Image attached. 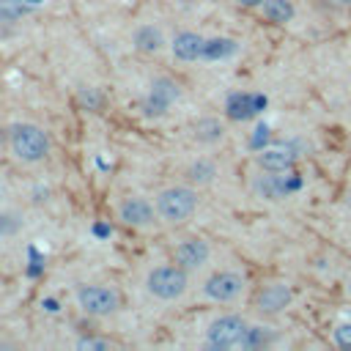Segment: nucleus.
I'll return each mask as SVG.
<instances>
[{
	"label": "nucleus",
	"mask_w": 351,
	"mask_h": 351,
	"mask_svg": "<svg viewBox=\"0 0 351 351\" xmlns=\"http://www.w3.org/2000/svg\"><path fill=\"white\" fill-rule=\"evenodd\" d=\"M8 143H11V151L19 162H41L47 154H49V137L41 126H33V123H14L11 126V134H8Z\"/></svg>",
	"instance_id": "1"
},
{
	"label": "nucleus",
	"mask_w": 351,
	"mask_h": 351,
	"mask_svg": "<svg viewBox=\"0 0 351 351\" xmlns=\"http://www.w3.org/2000/svg\"><path fill=\"white\" fill-rule=\"evenodd\" d=\"M197 195L189 186H167L156 195V214L167 222H184L195 214Z\"/></svg>",
	"instance_id": "2"
},
{
	"label": "nucleus",
	"mask_w": 351,
	"mask_h": 351,
	"mask_svg": "<svg viewBox=\"0 0 351 351\" xmlns=\"http://www.w3.org/2000/svg\"><path fill=\"white\" fill-rule=\"evenodd\" d=\"M145 288L151 296L162 299V302H170V299H178L184 291H186V269H181L178 263H165V266H154L145 277Z\"/></svg>",
	"instance_id": "3"
},
{
	"label": "nucleus",
	"mask_w": 351,
	"mask_h": 351,
	"mask_svg": "<svg viewBox=\"0 0 351 351\" xmlns=\"http://www.w3.org/2000/svg\"><path fill=\"white\" fill-rule=\"evenodd\" d=\"M244 335H247V324H244L241 315H219V318H214V321L208 324V329H206V343H208L211 348L225 351V348L241 346Z\"/></svg>",
	"instance_id": "4"
},
{
	"label": "nucleus",
	"mask_w": 351,
	"mask_h": 351,
	"mask_svg": "<svg viewBox=\"0 0 351 351\" xmlns=\"http://www.w3.org/2000/svg\"><path fill=\"white\" fill-rule=\"evenodd\" d=\"M77 302L93 318H107L121 307V296L107 285H82L77 291Z\"/></svg>",
	"instance_id": "5"
},
{
	"label": "nucleus",
	"mask_w": 351,
	"mask_h": 351,
	"mask_svg": "<svg viewBox=\"0 0 351 351\" xmlns=\"http://www.w3.org/2000/svg\"><path fill=\"white\" fill-rule=\"evenodd\" d=\"M255 162H258V167L263 173H285V170L293 167L296 151H293L291 143H274V145L261 148L258 156H255Z\"/></svg>",
	"instance_id": "6"
},
{
	"label": "nucleus",
	"mask_w": 351,
	"mask_h": 351,
	"mask_svg": "<svg viewBox=\"0 0 351 351\" xmlns=\"http://www.w3.org/2000/svg\"><path fill=\"white\" fill-rule=\"evenodd\" d=\"M244 280L236 271H214L206 282H203V293L214 302H230L241 293Z\"/></svg>",
	"instance_id": "7"
},
{
	"label": "nucleus",
	"mask_w": 351,
	"mask_h": 351,
	"mask_svg": "<svg viewBox=\"0 0 351 351\" xmlns=\"http://www.w3.org/2000/svg\"><path fill=\"white\" fill-rule=\"evenodd\" d=\"M176 96H178V85L173 80L159 77V80L151 82V90H148V96L143 101V112L151 115V118L154 115H162V112L170 110V104L176 101Z\"/></svg>",
	"instance_id": "8"
},
{
	"label": "nucleus",
	"mask_w": 351,
	"mask_h": 351,
	"mask_svg": "<svg viewBox=\"0 0 351 351\" xmlns=\"http://www.w3.org/2000/svg\"><path fill=\"white\" fill-rule=\"evenodd\" d=\"M121 219L132 228H148L156 219V203H148L145 197H126L121 203Z\"/></svg>",
	"instance_id": "9"
},
{
	"label": "nucleus",
	"mask_w": 351,
	"mask_h": 351,
	"mask_svg": "<svg viewBox=\"0 0 351 351\" xmlns=\"http://www.w3.org/2000/svg\"><path fill=\"white\" fill-rule=\"evenodd\" d=\"M173 258H176V263H178L181 269H186V271L200 269V266L208 261V244H206L203 239H186V241H181V244L176 247Z\"/></svg>",
	"instance_id": "10"
},
{
	"label": "nucleus",
	"mask_w": 351,
	"mask_h": 351,
	"mask_svg": "<svg viewBox=\"0 0 351 351\" xmlns=\"http://www.w3.org/2000/svg\"><path fill=\"white\" fill-rule=\"evenodd\" d=\"M255 304H258L261 313L274 315V313H280V310H285V307L291 304V291H288L282 282H269V285H263V288L258 291Z\"/></svg>",
	"instance_id": "11"
},
{
	"label": "nucleus",
	"mask_w": 351,
	"mask_h": 351,
	"mask_svg": "<svg viewBox=\"0 0 351 351\" xmlns=\"http://www.w3.org/2000/svg\"><path fill=\"white\" fill-rule=\"evenodd\" d=\"M170 49L178 60L184 63H195V60H203V52H206V38L197 36V33H178L173 41H170Z\"/></svg>",
	"instance_id": "12"
},
{
	"label": "nucleus",
	"mask_w": 351,
	"mask_h": 351,
	"mask_svg": "<svg viewBox=\"0 0 351 351\" xmlns=\"http://www.w3.org/2000/svg\"><path fill=\"white\" fill-rule=\"evenodd\" d=\"M261 107H263V99L261 96H252V93H230L228 99H225V112L233 118V121H247V118H252L255 112H261Z\"/></svg>",
	"instance_id": "13"
},
{
	"label": "nucleus",
	"mask_w": 351,
	"mask_h": 351,
	"mask_svg": "<svg viewBox=\"0 0 351 351\" xmlns=\"http://www.w3.org/2000/svg\"><path fill=\"white\" fill-rule=\"evenodd\" d=\"M162 44H165V36L159 33V27L143 25L134 30V47L140 52H156V49H162Z\"/></svg>",
	"instance_id": "14"
},
{
	"label": "nucleus",
	"mask_w": 351,
	"mask_h": 351,
	"mask_svg": "<svg viewBox=\"0 0 351 351\" xmlns=\"http://www.w3.org/2000/svg\"><path fill=\"white\" fill-rule=\"evenodd\" d=\"M236 49H239V44H236L233 38H225V36L206 38V52H203V60H222V58H230Z\"/></svg>",
	"instance_id": "15"
},
{
	"label": "nucleus",
	"mask_w": 351,
	"mask_h": 351,
	"mask_svg": "<svg viewBox=\"0 0 351 351\" xmlns=\"http://www.w3.org/2000/svg\"><path fill=\"white\" fill-rule=\"evenodd\" d=\"M192 132H195V140H197V143H217V140H222L225 126H222V121H217V118H200V121L192 126Z\"/></svg>",
	"instance_id": "16"
},
{
	"label": "nucleus",
	"mask_w": 351,
	"mask_h": 351,
	"mask_svg": "<svg viewBox=\"0 0 351 351\" xmlns=\"http://www.w3.org/2000/svg\"><path fill=\"white\" fill-rule=\"evenodd\" d=\"M261 8L266 14V19L277 22V25H285L293 19V3L291 0H263Z\"/></svg>",
	"instance_id": "17"
},
{
	"label": "nucleus",
	"mask_w": 351,
	"mask_h": 351,
	"mask_svg": "<svg viewBox=\"0 0 351 351\" xmlns=\"http://www.w3.org/2000/svg\"><path fill=\"white\" fill-rule=\"evenodd\" d=\"M44 0H0V16L3 19H19L27 11H33Z\"/></svg>",
	"instance_id": "18"
},
{
	"label": "nucleus",
	"mask_w": 351,
	"mask_h": 351,
	"mask_svg": "<svg viewBox=\"0 0 351 351\" xmlns=\"http://www.w3.org/2000/svg\"><path fill=\"white\" fill-rule=\"evenodd\" d=\"M186 176L192 178V181H197V184H208L211 178H214V165L211 162H195L189 170H186Z\"/></svg>",
	"instance_id": "19"
},
{
	"label": "nucleus",
	"mask_w": 351,
	"mask_h": 351,
	"mask_svg": "<svg viewBox=\"0 0 351 351\" xmlns=\"http://www.w3.org/2000/svg\"><path fill=\"white\" fill-rule=\"evenodd\" d=\"M19 228H22V219H19V217H14V214H8V211H0V239L19 233Z\"/></svg>",
	"instance_id": "20"
},
{
	"label": "nucleus",
	"mask_w": 351,
	"mask_h": 351,
	"mask_svg": "<svg viewBox=\"0 0 351 351\" xmlns=\"http://www.w3.org/2000/svg\"><path fill=\"white\" fill-rule=\"evenodd\" d=\"M335 343L340 348H351V324H337L335 326Z\"/></svg>",
	"instance_id": "21"
},
{
	"label": "nucleus",
	"mask_w": 351,
	"mask_h": 351,
	"mask_svg": "<svg viewBox=\"0 0 351 351\" xmlns=\"http://www.w3.org/2000/svg\"><path fill=\"white\" fill-rule=\"evenodd\" d=\"M244 8H261L263 5V0H239Z\"/></svg>",
	"instance_id": "22"
},
{
	"label": "nucleus",
	"mask_w": 351,
	"mask_h": 351,
	"mask_svg": "<svg viewBox=\"0 0 351 351\" xmlns=\"http://www.w3.org/2000/svg\"><path fill=\"white\" fill-rule=\"evenodd\" d=\"M80 346H93V348H101V346H104V343H101V340H82V343H80Z\"/></svg>",
	"instance_id": "23"
},
{
	"label": "nucleus",
	"mask_w": 351,
	"mask_h": 351,
	"mask_svg": "<svg viewBox=\"0 0 351 351\" xmlns=\"http://www.w3.org/2000/svg\"><path fill=\"white\" fill-rule=\"evenodd\" d=\"M337 3H351V0H337Z\"/></svg>",
	"instance_id": "24"
}]
</instances>
